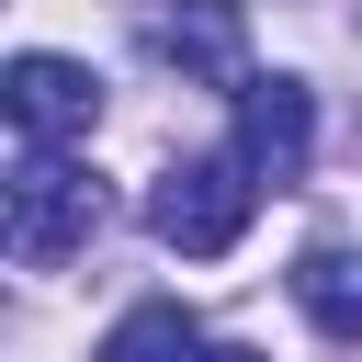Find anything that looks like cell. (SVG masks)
Here are the masks:
<instances>
[{"label": "cell", "instance_id": "obj_1", "mask_svg": "<svg viewBox=\"0 0 362 362\" xmlns=\"http://www.w3.org/2000/svg\"><path fill=\"white\" fill-rule=\"evenodd\" d=\"M102 238V181L68 158V147H23L11 158V204H0V249L23 272H57Z\"/></svg>", "mask_w": 362, "mask_h": 362}, {"label": "cell", "instance_id": "obj_2", "mask_svg": "<svg viewBox=\"0 0 362 362\" xmlns=\"http://www.w3.org/2000/svg\"><path fill=\"white\" fill-rule=\"evenodd\" d=\"M249 215H260V170H249L238 147H226V158H170L158 192H147V238L181 249V260H226V249L249 238Z\"/></svg>", "mask_w": 362, "mask_h": 362}, {"label": "cell", "instance_id": "obj_3", "mask_svg": "<svg viewBox=\"0 0 362 362\" xmlns=\"http://www.w3.org/2000/svg\"><path fill=\"white\" fill-rule=\"evenodd\" d=\"M0 102H11V136H23V147H68V136L102 124V79H90L79 57H45V45L0 68Z\"/></svg>", "mask_w": 362, "mask_h": 362}, {"label": "cell", "instance_id": "obj_4", "mask_svg": "<svg viewBox=\"0 0 362 362\" xmlns=\"http://www.w3.org/2000/svg\"><path fill=\"white\" fill-rule=\"evenodd\" d=\"M238 158H249L272 192L305 181V158H317V102H305V79H249V90H238Z\"/></svg>", "mask_w": 362, "mask_h": 362}, {"label": "cell", "instance_id": "obj_5", "mask_svg": "<svg viewBox=\"0 0 362 362\" xmlns=\"http://www.w3.org/2000/svg\"><path fill=\"white\" fill-rule=\"evenodd\" d=\"M158 57L181 79H215V90H249V0H181L158 23Z\"/></svg>", "mask_w": 362, "mask_h": 362}, {"label": "cell", "instance_id": "obj_6", "mask_svg": "<svg viewBox=\"0 0 362 362\" xmlns=\"http://www.w3.org/2000/svg\"><path fill=\"white\" fill-rule=\"evenodd\" d=\"M294 305H305L339 351H362V249H305V260H294Z\"/></svg>", "mask_w": 362, "mask_h": 362}, {"label": "cell", "instance_id": "obj_7", "mask_svg": "<svg viewBox=\"0 0 362 362\" xmlns=\"http://www.w3.org/2000/svg\"><path fill=\"white\" fill-rule=\"evenodd\" d=\"M204 351V328L158 294V305H136V317H113V339H102V362H192Z\"/></svg>", "mask_w": 362, "mask_h": 362}, {"label": "cell", "instance_id": "obj_8", "mask_svg": "<svg viewBox=\"0 0 362 362\" xmlns=\"http://www.w3.org/2000/svg\"><path fill=\"white\" fill-rule=\"evenodd\" d=\"M192 362H260V351H249V339H204Z\"/></svg>", "mask_w": 362, "mask_h": 362}]
</instances>
